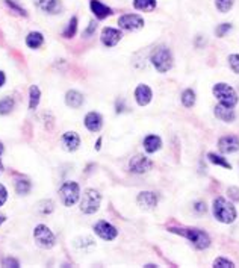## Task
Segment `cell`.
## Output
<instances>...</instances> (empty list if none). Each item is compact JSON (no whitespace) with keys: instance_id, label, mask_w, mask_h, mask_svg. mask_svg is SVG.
Instances as JSON below:
<instances>
[{"instance_id":"1","label":"cell","mask_w":239,"mask_h":268,"mask_svg":"<svg viewBox=\"0 0 239 268\" xmlns=\"http://www.w3.org/2000/svg\"><path fill=\"white\" fill-rule=\"evenodd\" d=\"M171 232H176V233H180L185 238H188L194 246L195 249L198 250H204L211 246V238L206 232H203L200 229H169Z\"/></svg>"},{"instance_id":"2","label":"cell","mask_w":239,"mask_h":268,"mask_svg":"<svg viewBox=\"0 0 239 268\" xmlns=\"http://www.w3.org/2000/svg\"><path fill=\"white\" fill-rule=\"evenodd\" d=\"M214 215L221 223H233L236 218V209L232 203H229L226 198L218 197L214 202Z\"/></svg>"},{"instance_id":"3","label":"cell","mask_w":239,"mask_h":268,"mask_svg":"<svg viewBox=\"0 0 239 268\" xmlns=\"http://www.w3.org/2000/svg\"><path fill=\"white\" fill-rule=\"evenodd\" d=\"M152 64L159 73H166L173 67V55L166 47H159L152 55Z\"/></svg>"},{"instance_id":"4","label":"cell","mask_w":239,"mask_h":268,"mask_svg":"<svg viewBox=\"0 0 239 268\" xmlns=\"http://www.w3.org/2000/svg\"><path fill=\"white\" fill-rule=\"evenodd\" d=\"M214 94L220 100V103L224 105V106L233 108L238 103V94H236V91L230 85H227V84H217L214 87Z\"/></svg>"},{"instance_id":"5","label":"cell","mask_w":239,"mask_h":268,"mask_svg":"<svg viewBox=\"0 0 239 268\" xmlns=\"http://www.w3.org/2000/svg\"><path fill=\"white\" fill-rule=\"evenodd\" d=\"M59 195H61V200H62V203L65 206H73L78 200H79V195H80V188L76 182H72V180H68V182H64V185L61 186L59 189Z\"/></svg>"},{"instance_id":"6","label":"cell","mask_w":239,"mask_h":268,"mask_svg":"<svg viewBox=\"0 0 239 268\" xmlns=\"http://www.w3.org/2000/svg\"><path fill=\"white\" fill-rule=\"evenodd\" d=\"M101 202V195L95 189H86L80 200V211L83 214H94L98 211Z\"/></svg>"},{"instance_id":"7","label":"cell","mask_w":239,"mask_h":268,"mask_svg":"<svg viewBox=\"0 0 239 268\" xmlns=\"http://www.w3.org/2000/svg\"><path fill=\"white\" fill-rule=\"evenodd\" d=\"M33 238H35V243L43 249H52L56 243L53 232L44 224H40L35 227V230H33Z\"/></svg>"},{"instance_id":"8","label":"cell","mask_w":239,"mask_h":268,"mask_svg":"<svg viewBox=\"0 0 239 268\" xmlns=\"http://www.w3.org/2000/svg\"><path fill=\"white\" fill-rule=\"evenodd\" d=\"M153 167V162L147 158V156H143V155H136L135 158L130 159L129 162V169L132 173H136V175H144L147 173L149 170H152Z\"/></svg>"},{"instance_id":"9","label":"cell","mask_w":239,"mask_h":268,"mask_svg":"<svg viewBox=\"0 0 239 268\" xmlns=\"http://www.w3.org/2000/svg\"><path fill=\"white\" fill-rule=\"evenodd\" d=\"M118 24L124 30H138L144 26V18L138 14H126L118 18Z\"/></svg>"},{"instance_id":"10","label":"cell","mask_w":239,"mask_h":268,"mask_svg":"<svg viewBox=\"0 0 239 268\" xmlns=\"http://www.w3.org/2000/svg\"><path fill=\"white\" fill-rule=\"evenodd\" d=\"M94 230H95L97 235H98L101 240H105V241H112V240H115L117 235H118V230H117L112 224H109L108 221H98V223L94 226Z\"/></svg>"},{"instance_id":"11","label":"cell","mask_w":239,"mask_h":268,"mask_svg":"<svg viewBox=\"0 0 239 268\" xmlns=\"http://www.w3.org/2000/svg\"><path fill=\"white\" fill-rule=\"evenodd\" d=\"M121 40V32L114 27H105L101 30V43L106 47H114L120 43Z\"/></svg>"},{"instance_id":"12","label":"cell","mask_w":239,"mask_h":268,"mask_svg":"<svg viewBox=\"0 0 239 268\" xmlns=\"http://www.w3.org/2000/svg\"><path fill=\"white\" fill-rule=\"evenodd\" d=\"M33 2H35L38 9H41L46 14L56 15V14H61L62 11V3L59 0H33Z\"/></svg>"},{"instance_id":"13","label":"cell","mask_w":239,"mask_h":268,"mask_svg":"<svg viewBox=\"0 0 239 268\" xmlns=\"http://www.w3.org/2000/svg\"><path fill=\"white\" fill-rule=\"evenodd\" d=\"M61 143L67 152H76L80 146V138L76 132H65L61 138Z\"/></svg>"},{"instance_id":"14","label":"cell","mask_w":239,"mask_h":268,"mask_svg":"<svg viewBox=\"0 0 239 268\" xmlns=\"http://www.w3.org/2000/svg\"><path fill=\"white\" fill-rule=\"evenodd\" d=\"M218 149L223 153H233L239 150V138L235 135H229V137H223L218 141Z\"/></svg>"},{"instance_id":"15","label":"cell","mask_w":239,"mask_h":268,"mask_svg":"<svg viewBox=\"0 0 239 268\" xmlns=\"http://www.w3.org/2000/svg\"><path fill=\"white\" fill-rule=\"evenodd\" d=\"M136 202H138V205L143 208V209H155L156 205H158V197L155 192H150V191H146V192H141L138 195V198H136Z\"/></svg>"},{"instance_id":"16","label":"cell","mask_w":239,"mask_h":268,"mask_svg":"<svg viewBox=\"0 0 239 268\" xmlns=\"http://www.w3.org/2000/svg\"><path fill=\"white\" fill-rule=\"evenodd\" d=\"M153 94H152V89L147 87V85H138V88L135 89V98L136 102H138L140 106H146L150 103Z\"/></svg>"},{"instance_id":"17","label":"cell","mask_w":239,"mask_h":268,"mask_svg":"<svg viewBox=\"0 0 239 268\" xmlns=\"http://www.w3.org/2000/svg\"><path fill=\"white\" fill-rule=\"evenodd\" d=\"M89 6H91L92 14H94L97 18H100V20H103V18H106L108 15L112 14V9H111L109 6H106V5L101 3L100 0H91Z\"/></svg>"},{"instance_id":"18","label":"cell","mask_w":239,"mask_h":268,"mask_svg":"<svg viewBox=\"0 0 239 268\" xmlns=\"http://www.w3.org/2000/svg\"><path fill=\"white\" fill-rule=\"evenodd\" d=\"M85 126L91 132H98L101 129V126H103V118H101V115L97 112H89L85 117Z\"/></svg>"},{"instance_id":"19","label":"cell","mask_w":239,"mask_h":268,"mask_svg":"<svg viewBox=\"0 0 239 268\" xmlns=\"http://www.w3.org/2000/svg\"><path fill=\"white\" fill-rule=\"evenodd\" d=\"M65 103L70 106V108L78 109V108H80L82 103H83V95H82L79 91H76V89L68 91L67 95H65Z\"/></svg>"},{"instance_id":"20","label":"cell","mask_w":239,"mask_h":268,"mask_svg":"<svg viewBox=\"0 0 239 268\" xmlns=\"http://www.w3.org/2000/svg\"><path fill=\"white\" fill-rule=\"evenodd\" d=\"M215 115H217V118H220L221 121H226V123H232L235 120L233 109L229 106H224V105H218L215 108Z\"/></svg>"},{"instance_id":"21","label":"cell","mask_w":239,"mask_h":268,"mask_svg":"<svg viewBox=\"0 0 239 268\" xmlns=\"http://www.w3.org/2000/svg\"><path fill=\"white\" fill-rule=\"evenodd\" d=\"M43 43H44V37H43V33H40V32H30L29 35L26 37V44L30 49H38V47L43 46Z\"/></svg>"},{"instance_id":"22","label":"cell","mask_w":239,"mask_h":268,"mask_svg":"<svg viewBox=\"0 0 239 268\" xmlns=\"http://www.w3.org/2000/svg\"><path fill=\"white\" fill-rule=\"evenodd\" d=\"M160 146H162V141H160V138L156 137V135H149V137L144 140V149H146L147 153H155V152H158V150L160 149Z\"/></svg>"},{"instance_id":"23","label":"cell","mask_w":239,"mask_h":268,"mask_svg":"<svg viewBox=\"0 0 239 268\" xmlns=\"http://www.w3.org/2000/svg\"><path fill=\"white\" fill-rule=\"evenodd\" d=\"M133 8L144 12H152L156 9V0H133Z\"/></svg>"},{"instance_id":"24","label":"cell","mask_w":239,"mask_h":268,"mask_svg":"<svg viewBox=\"0 0 239 268\" xmlns=\"http://www.w3.org/2000/svg\"><path fill=\"white\" fill-rule=\"evenodd\" d=\"M40 97H41V92H40V88L37 85H32L30 89H29V108L30 109H35L40 103Z\"/></svg>"},{"instance_id":"25","label":"cell","mask_w":239,"mask_h":268,"mask_svg":"<svg viewBox=\"0 0 239 268\" xmlns=\"http://www.w3.org/2000/svg\"><path fill=\"white\" fill-rule=\"evenodd\" d=\"M76 30H78V18L73 17L70 21H68V26L64 30L62 35H64V38H73L76 35Z\"/></svg>"},{"instance_id":"26","label":"cell","mask_w":239,"mask_h":268,"mask_svg":"<svg viewBox=\"0 0 239 268\" xmlns=\"http://www.w3.org/2000/svg\"><path fill=\"white\" fill-rule=\"evenodd\" d=\"M12 109H14V100H12L11 97H5V98L0 100V114L6 115V114H9Z\"/></svg>"},{"instance_id":"27","label":"cell","mask_w":239,"mask_h":268,"mask_svg":"<svg viewBox=\"0 0 239 268\" xmlns=\"http://www.w3.org/2000/svg\"><path fill=\"white\" fill-rule=\"evenodd\" d=\"M182 103L186 108H192L194 106V103H195V92L192 89L183 91V94H182Z\"/></svg>"},{"instance_id":"28","label":"cell","mask_w":239,"mask_h":268,"mask_svg":"<svg viewBox=\"0 0 239 268\" xmlns=\"http://www.w3.org/2000/svg\"><path fill=\"white\" fill-rule=\"evenodd\" d=\"M15 191H17L18 194H21V195L29 194V191H30V182L26 180V179H18V180L15 182Z\"/></svg>"},{"instance_id":"29","label":"cell","mask_w":239,"mask_h":268,"mask_svg":"<svg viewBox=\"0 0 239 268\" xmlns=\"http://www.w3.org/2000/svg\"><path fill=\"white\" fill-rule=\"evenodd\" d=\"M208 158H209V161L212 162V164H215V165H221V167H224V169H232V165L223 158V156H220V155H215V153H209L208 155Z\"/></svg>"},{"instance_id":"30","label":"cell","mask_w":239,"mask_h":268,"mask_svg":"<svg viewBox=\"0 0 239 268\" xmlns=\"http://www.w3.org/2000/svg\"><path fill=\"white\" fill-rule=\"evenodd\" d=\"M215 6L220 12L226 14L232 9L233 6V0H215Z\"/></svg>"},{"instance_id":"31","label":"cell","mask_w":239,"mask_h":268,"mask_svg":"<svg viewBox=\"0 0 239 268\" xmlns=\"http://www.w3.org/2000/svg\"><path fill=\"white\" fill-rule=\"evenodd\" d=\"M5 3L15 12V14H18V15H23V17H26L27 15V12H26V9L24 8H21L18 3H15L14 0H5Z\"/></svg>"},{"instance_id":"32","label":"cell","mask_w":239,"mask_h":268,"mask_svg":"<svg viewBox=\"0 0 239 268\" xmlns=\"http://www.w3.org/2000/svg\"><path fill=\"white\" fill-rule=\"evenodd\" d=\"M229 64H230V69L239 75V55H230L229 56Z\"/></svg>"},{"instance_id":"33","label":"cell","mask_w":239,"mask_h":268,"mask_svg":"<svg viewBox=\"0 0 239 268\" xmlns=\"http://www.w3.org/2000/svg\"><path fill=\"white\" fill-rule=\"evenodd\" d=\"M232 29V24L230 23H223V24H220L218 27H217V35L218 37H224L226 35V32H229Z\"/></svg>"},{"instance_id":"34","label":"cell","mask_w":239,"mask_h":268,"mask_svg":"<svg viewBox=\"0 0 239 268\" xmlns=\"http://www.w3.org/2000/svg\"><path fill=\"white\" fill-rule=\"evenodd\" d=\"M214 265H215V267H229V268L235 267V265H233V262H232V261H229V259H226V258H218V259H215Z\"/></svg>"},{"instance_id":"35","label":"cell","mask_w":239,"mask_h":268,"mask_svg":"<svg viewBox=\"0 0 239 268\" xmlns=\"http://www.w3.org/2000/svg\"><path fill=\"white\" fill-rule=\"evenodd\" d=\"M6 198H8V191H6V188L2 183H0V206L5 205Z\"/></svg>"},{"instance_id":"36","label":"cell","mask_w":239,"mask_h":268,"mask_svg":"<svg viewBox=\"0 0 239 268\" xmlns=\"http://www.w3.org/2000/svg\"><path fill=\"white\" fill-rule=\"evenodd\" d=\"M2 265H3V267H14V268L20 267L18 261H17V259H14V258H6V259H3Z\"/></svg>"},{"instance_id":"37","label":"cell","mask_w":239,"mask_h":268,"mask_svg":"<svg viewBox=\"0 0 239 268\" xmlns=\"http://www.w3.org/2000/svg\"><path fill=\"white\" fill-rule=\"evenodd\" d=\"M95 27H97V24H95L94 21H91V23H89V27H88V29H86V32H85V37H89L91 33L94 32V29H95Z\"/></svg>"},{"instance_id":"38","label":"cell","mask_w":239,"mask_h":268,"mask_svg":"<svg viewBox=\"0 0 239 268\" xmlns=\"http://www.w3.org/2000/svg\"><path fill=\"white\" fill-rule=\"evenodd\" d=\"M195 211L197 212H206V205H204V203H201V202H198L197 205H195Z\"/></svg>"},{"instance_id":"39","label":"cell","mask_w":239,"mask_h":268,"mask_svg":"<svg viewBox=\"0 0 239 268\" xmlns=\"http://www.w3.org/2000/svg\"><path fill=\"white\" fill-rule=\"evenodd\" d=\"M229 192H230V195H232V198L233 200H239V195H238V188H229Z\"/></svg>"},{"instance_id":"40","label":"cell","mask_w":239,"mask_h":268,"mask_svg":"<svg viewBox=\"0 0 239 268\" xmlns=\"http://www.w3.org/2000/svg\"><path fill=\"white\" fill-rule=\"evenodd\" d=\"M5 82H6V76H5L3 72H0V87H3Z\"/></svg>"},{"instance_id":"41","label":"cell","mask_w":239,"mask_h":268,"mask_svg":"<svg viewBox=\"0 0 239 268\" xmlns=\"http://www.w3.org/2000/svg\"><path fill=\"white\" fill-rule=\"evenodd\" d=\"M5 220H6V217H5V215H0V226H2V223H3Z\"/></svg>"},{"instance_id":"42","label":"cell","mask_w":239,"mask_h":268,"mask_svg":"<svg viewBox=\"0 0 239 268\" xmlns=\"http://www.w3.org/2000/svg\"><path fill=\"white\" fill-rule=\"evenodd\" d=\"M100 144H101V140H98V141H97V146H95V149H97V150L100 149Z\"/></svg>"},{"instance_id":"43","label":"cell","mask_w":239,"mask_h":268,"mask_svg":"<svg viewBox=\"0 0 239 268\" xmlns=\"http://www.w3.org/2000/svg\"><path fill=\"white\" fill-rule=\"evenodd\" d=\"M3 153V146H2V143H0V155Z\"/></svg>"},{"instance_id":"44","label":"cell","mask_w":239,"mask_h":268,"mask_svg":"<svg viewBox=\"0 0 239 268\" xmlns=\"http://www.w3.org/2000/svg\"><path fill=\"white\" fill-rule=\"evenodd\" d=\"M2 170H3V165H2V162H0V173H2Z\"/></svg>"}]
</instances>
